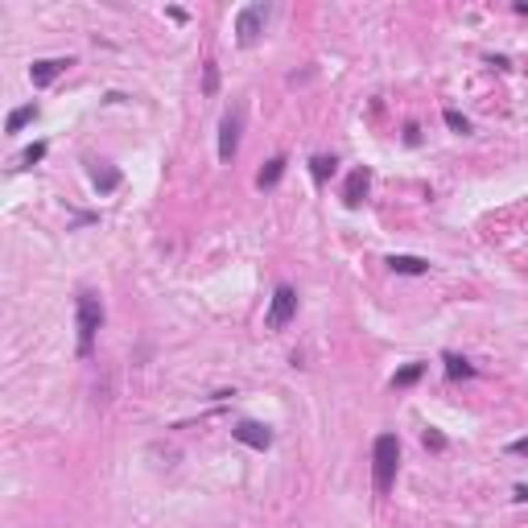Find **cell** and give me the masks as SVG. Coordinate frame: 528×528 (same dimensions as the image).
<instances>
[{"instance_id": "obj_1", "label": "cell", "mask_w": 528, "mask_h": 528, "mask_svg": "<svg viewBox=\"0 0 528 528\" xmlns=\"http://www.w3.org/2000/svg\"><path fill=\"white\" fill-rule=\"evenodd\" d=\"M396 467H400V442H396V433H380L376 446H372V479H376V491H380V495L392 491Z\"/></svg>"}, {"instance_id": "obj_2", "label": "cell", "mask_w": 528, "mask_h": 528, "mask_svg": "<svg viewBox=\"0 0 528 528\" xmlns=\"http://www.w3.org/2000/svg\"><path fill=\"white\" fill-rule=\"evenodd\" d=\"M99 326H103V301L95 294H78V355H91Z\"/></svg>"}, {"instance_id": "obj_3", "label": "cell", "mask_w": 528, "mask_h": 528, "mask_svg": "<svg viewBox=\"0 0 528 528\" xmlns=\"http://www.w3.org/2000/svg\"><path fill=\"white\" fill-rule=\"evenodd\" d=\"M264 17H269L264 4H248V9H239V17H235V41H239V46H256V38L264 33Z\"/></svg>"}, {"instance_id": "obj_4", "label": "cell", "mask_w": 528, "mask_h": 528, "mask_svg": "<svg viewBox=\"0 0 528 528\" xmlns=\"http://www.w3.org/2000/svg\"><path fill=\"white\" fill-rule=\"evenodd\" d=\"M239 128H244V108H232L219 124V161H232L239 149Z\"/></svg>"}, {"instance_id": "obj_5", "label": "cell", "mask_w": 528, "mask_h": 528, "mask_svg": "<svg viewBox=\"0 0 528 528\" xmlns=\"http://www.w3.org/2000/svg\"><path fill=\"white\" fill-rule=\"evenodd\" d=\"M294 314H297V294H294V285H281V289L273 294L269 318H264V322H269V331H281V326H285Z\"/></svg>"}, {"instance_id": "obj_6", "label": "cell", "mask_w": 528, "mask_h": 528, "mask_svg": "<svg viewBox=\"0 0 528 528\" xmlns=\"http://www.w3.org/2000/svg\"><path fill=\"white\" fill-rule=\"evenodd\" d=\"M235 442H244V446H252V450H269L273 446V430L269 425H260V421H239L232 430Z\"/></svg>"}, {"instance_id": "obj_7", "label": "cell", "mask_w": 528, "mask_h": 528, "mask_svg": "<svg viewBox=\"0 0 528 528\" xmlns=\"http://www.w3.org/2000/svg\"><path fill=\"white\" fill-rule=\"evenodd\" d=\"M66 66H75V58H41L29 66V78H33V87H50Z\"/></svg>"}, {"instance_id": "obj_8", "label": "cell", "mask_w": 528, "mask_h": 528, "mask_svg": "<svg viewBox=\"0 0 528 528\" xmlns=\"http://www.w3.org/2000/svg\"><path fill=\"white\" fill-rule=\"evenodd\" d=\"M368 182H372L368 170H355V174L347 177V186H343V202H347V207H359L363 195H368Z\"/></svg>"}, {"instance_id": "obj_9", "label": "cell", "mask_w": 528, "mask_h": 528, "mask_svg": "<svg viewBox=\"0 0 528 528\" xmlns=\"http://www.w3.org/2000/svg\"><path fill=\"white\" fill-rule=\"evenodd\" d=\"M392 273H405V276H421L430 273V260H421V256H388Z\"/></svg>"}, {"instance_id": "obj_10", "label": "cell", "mask_w": 528, "mask_h": 528, "mask_svg": "<svg viewBox=\"0 0 528 528\" xmlns=\"http://www.w3.org/2000/svg\"><path fill=\"white\" fill-rule=\"evenodd\" d=\"M281 174H285V157H273V161L256 174V186H260V190H273L276 182H281Z\"/></svg>"}, {"instance_id": "obj_11", "label": "cell", "mask_w": 528, "mask_h": 528, "mask_svg": "<svg viewBox=\"0 0 528 528\" xmlns=\"http://www.w3.org/2000/svg\"><path fill=\"white\" fill-rule=\"evenodd\" d=\"M33 116H38V103H25V108H13V112H9V120H4V128H9V133H21V128H25V124H29Z\"/></svg>"}, {"instance_id": "obj_12", "label": "cell", "mask_w": 528, "mask_h": 528, "mask_svg": "<svg viewBox=\"0 0 528 528\" xmlns=\"http://www.w3.org/2000/svg\"><path fill=\"white\" fill-rule=\"evenodd\" d=\"M334 165H338V161H334V157H326V153H318L310 161V174H314V182H318V186H322V182H326V177L334 174Z\"/></svg>"}, {"instance_id": "obj_13", "label": "cell", "mask_w": 528, "mask_h": 528, "mask_svg": "<svg viewBox=\"0 0 528 528\" xmlns=\"http://www.w3.org/2000/svg\"><path fill=\"white\" fill-rule=\"evenodd\" d=\"M421 372H425V363H409V368H400V372L392 376V384H396V388H409V384L421 380Z\"/></svg>"}, {"instance_id": "obj_14", "label": "cell", "mask_w": 528, "mask_h": 528, "mask_svg": "<svg viewBox=\"0 0 528 528\" xmlns=\"http://www.w3.org/2000/svg\"><path fill=\"white\" fill-rule=\"evenodd\" d=\"M446 376H450V380H458V376L467 380V376H475V368H470L467 359H458V355H446Z\"/></svg>"}, {"instance_id": "obj_15", "label": "cell", "mask_w": 528, "mask_h": 528, "mask_svg": "<svg viewBox=\"0 0 528 528\" xmlns=\"http://www.w3.org/2000/svg\"><path fill=\"white\" fill-rule=\"evenodd\" d=\"M91 177H95L99 190H116V186H120V174H116V170H95Z\"/></svg>"}, {"instance_id": "obj_16", "label": "cell", "mask_w": 528, "mask_h": 528, "mask_svg": "<svg viewBox=\"0 0 528 528\" xmlns=\"http://www.w3.org/2000/svg\"><path fill=\"white\" fill-rule=\"evenodd\" d=\"M446 124H450V133H458V137H467L470 133V120L462 116V112H454V108L446 112Z\"/></svg>"}, {"instance_id": "obj_17", "label": "cell", "mask_w": 528, "mask_h": 528, "mask_svg": "<svg viewBox=\"0 0 528 528\" xmlns=\"http://www.w3.org/2000/svg\"><path fill=\"white\" fill-rule=\"evenodd\" d=\"M41 157H46V145H29V149H25V153H21V165H33V161H41Z\"/></svg>"}, {"instance_id": "obj_18", "label": "cell", "mask_w": 528, "mask_h": 528, "mask_svg": "<svg viewBox=\"0 0 528 528\" xmlns=\"http://www.w3.org/2000/svg\"><path fill=\"white\" fill-rule=\"evenodd\" d=\"M425 446H430V450H446V438L433 433V430H425Z\"/></svg>"}, {"instance_id": "obj_19", "label": "cell", "mask_w": 528, "mask_h": 528, "mask_svg": "<svg viewBox=\"0 0 528 528\" xmlns=\"http://www.w3.org/2000/svg\"><path fill=\"white\" fill-rule=\"evenodd\" d=\"M215 87H219V71L215 66H207V95H215Z\"/></svg>"}, {"instance_id": "obj_20", "label": "cell", "mask_w": 528, "mask_h": 528, "mask_svg": "<svg viewBox=\"0 0 528 528\" xmlns=\"http://www.w3.org/2000/svg\"><path fill=\"white\" fill-rule=\"evenodd\" d=\"M508 450H512V454H520V458H528V438H516Z\"/></svg>"}, {"instance_id": "obj_21", "label": "cell", "mask_w": 528, "mask_h": 528, "mask_svg": "<svg viewBox=\"0 0 528 528\" xmlns=\"http://www.w3.org/2000/svg\"><path fill=\"white\" fill-rule=\"evenodd\" d=\"M516 499H528V487H516Z\"/></svg>"}]
</instances>
